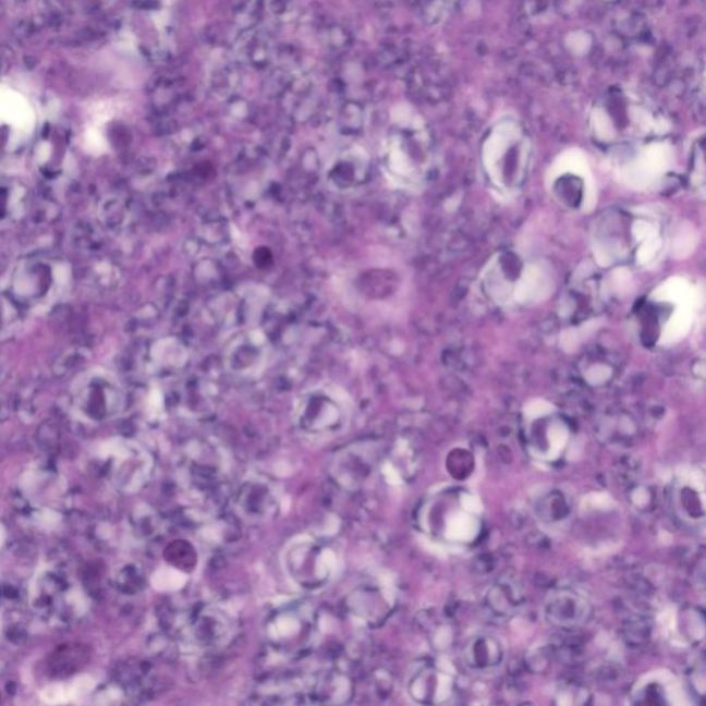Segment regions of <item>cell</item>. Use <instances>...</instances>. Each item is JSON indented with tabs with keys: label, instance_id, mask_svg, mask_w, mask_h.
<instances>
[{
	"label": "cell",
	"instance_id": "1",
	"mask_svg": "<svg viewBox=\"0 0 706 706\" xmlns=\"http://www.w3.org/2000/svg\"><path fill=\"white\" fill-rule=\"evenodd\" d=\"M175 472L179 485L191 502L210 506L224 490L230 464L217 445L194 440L176 453Z\"/></svg>",
	"mask_w": 706,
	"mask_h": 706
},
{
	"label": "cell",
	"instance_id": "2",
	"mask_svg": "<svg viewBox=\"0 0 706 706\" xmlns=\"http://www.w3.org/2000/svg\"><path fill=\"white\" fill-rule=\"evenodd\" d=\"M282 565L285 577L295 588L319 592L333 583L339 574L341 555L329 539L305 534L285 545Z\"/></svg>",
	"mask_w": 706,
	"mask_h": 706
},
{
	"label": "cell",
	"instance_id": "3",
	"mask_svg": "<svg viewBox=\"0 0 706 706\" xmlns=\"http://www.w3.org/2000/svg\"><path fill=\"white\" fill-rule=\"evenodd\" d=\"M263 633L268 650L273 656L299 657L308 652L318 638V616L306 601H283L268 611Z\"/></svg>",
	"mask_w": 706,
	"mask_h": 706
},
{
	"label": "cell",
	"instance_id": "4",
	"mask_svg": "<svg viewBox=\"0 0 706 706\" xmlns=\"http://www.w3.org/2000/svg\"><path fill=\"white\" fill-rule=\"evenodd\" d=\"M351 404L339 389L320 387L301 394L295 402L294 424L306 439L324 440L344 433Z\"/></svg>",
	"mask_w": 706,
	"mask_h": 706
},
{
	"label": "cell",
	"instance_id": "5",
	"mask_svg": "<svg viewBox=\"0 0 706 706\" xmlns=\"http://www.w3.org/2000/svg\"><path fill=\"white\" fill-rule=\"evenodd\" d=\"M31 606L45 620L69 624L86 611V599L74 575L51 565L35 575Z\"/></svg>",
	"mask_w": 706,
	"mask_h": 706
},
{
	"label": "cell",
	"instance_id": "6",
	"mask_svg": "<svg viewBox=\"0 0 706 706\" xmlns=\"http://www.w3.org/2000/svg\"><path fill=\"white\" fill-rule=\"evenodd\" d=\"M95 457L100 475L119 490H142L153 476V455L136 441L108 440L96 450Z\"/></svg>",
	"mask_w": 706,
	"mask_h": 706
},
{
	"label": "cell",
	"instance_id": "7",
	"mask_svg": "<svg viewBox=\"0 0 706 706\" xmlns=\"http://www.w3.org/2000/svg\"><path fill=\"white\" fill-rule=\"evenodd\" d=\"M235 631V618L230 611L218 605L205 604L185 612L176 633L186 650L206 653L226 647Z\"/></svg>",
	"mask_w": 706,
	"mask_h": 706
},
{
	"label": "cell",
	"instance_id": "8",
	"mask_svg": "<svg viewBox=\"0 0 706 706\" xmlns=\"http://www.w3.org/2000/svg\"><path fill=\"white\" fill-rule=\"evenodd\" d=\"M65 277V268L53 258H25L15 268L10 294L21 306L46 305L60 294Z\"/></svg>",
	"mask_w": 706,
	"mask_h": 706
},
{
	"label": "cell",
	"instance_id": "9",
	"mask_svg": "<svg viewBox=\"0 0 706 706\" xmlns=\"http://www.w3.org/2000/svg\"><path fill=\"white\" fill-rule=\"evenodd\" d=\"M124 392L115 378L104 372H92L76 382L72 407L77 417L90 424H102L118 417L124 407Z\"/></svg>",
	"mask_w": 706,
	"mask_h": 706
},
{
	"label": "cell",
	"instance_id": "10",
	"mask_svg": "<svg viewBox=\"0 0 706 706\" xmlns=\"http://www.w3.org/2000/svg\"><path fill=\"white\" fill-rule=\"evenodd\" d=\"M236 515L247 523L272 521L283 506V492L277 482L265 475H247L232 498Z\"/></svg>",
	"mask_w": 706,
	"mask_h": 706
},
{
	"label": "cell",
	"instance_id": "11",
	"mask_svg": "<svg viewBox=\"0 0 706 706\" xmlns=\"http://www.w3.org/2000/svg\"><path fill=\"white\" fill-rule=\"evenodd\" d=\"M459 508L453 511L443 513L435 512L424 507L422 518H440L436 521L422 523L424 532L430 536H441L450 543H471L477 537L480 530L479 518L475 508V498L472 496H462Z\"/></svg>",
	"mask_w": 706,
	"mask_h": 706
},
{
	"label": "cell",
	"instance_id": "12",
	"mask_svg": "<svg viewBox=\"0 0 706 706\" xmlns=\"http://www.w3.org/2000/svg\"><path fill=\"white\" fill-rule=\"evenodd\" d=\"M545 617L562 630H575L588 622L592 605L588 596L575 586H559L545 599Z\"/></svg>",
	"mask_w": 706,
	"mask_h": 706
},
{
	"label": "cell",
	"instance_id": "13",
	"mask_svg": "<svg viewBox=\"0 0 706 706\" xmlns=\"http://www.w3.org/2000/svg\"><path fill=\"white\" fill-rule=\"evenodd\" d=\"M672 163V150L667 144L647 145L635 160L621 171L622 180L633 190H647L666 174Z\"/></svg>",
	"mask_w": 706,
	"mask_h": 706
},
{
	"label": "cell",
	"instance_id": "14",
	"mask_svg": "<svg viewBox=\"0 0 706 706\" xmlns=\"http://www.w3.org/2000/svg\"><path fill=\"white\" fill-rule=\"evenodd\" d=\"M454 692V679L443 669L425 664L412 673L407 682L410 698L418 704L446 703Z\"/></svg>",
	"mask_w": 706,
	"mask_h": 706
},
{
	"label": "cell",
	"instance_id": "15",
	"mask_svg": "<svg viewBox=\"0 0 706 706\" xmlns=\"http://www.w3.org/2000/svg\"><path fill=\"white\" fill-rule=\"evenodd\" d=\"M348 610L362 624L373 625L386 620L392 609L393 598L380 584L370 583L357 586L346 601Z\"/></svg>",
	"mask_w": 706,
	"mask_h": 706
},
{
	"label": "cell",
	"instance_id": "16",
	"mask_svg": "<svg viewBox=\"0 0 706 706\" xmlns=\"http://www.w3.org/2000/svg\"><path fill=\"white\" fill-rule=\"evenodd\" d=\"M374 453L365 446H353L341 451L333 462V476L348 490L361 489L373 474Z\"/></svg>",
	"mask_w": 706,
	"mask_h": 706
},
{
	"label": "cell",
	"instance_id": "17",
	"mask_svg": "<svg viewBox=\"0 0 706 706\" xmlns=\"http://www.w3.org/2000/svg\"><path fill=\"white\" fill-rule=\"evenodd\" d=\"M552 273L547 264H532L519 278L513 295L519 304H538L552 293Z\"/></svg>",
	"mask_w": 706,
	"mask_h": 706
},
{
	"label": "cell",
	"instance_id": "18",
	"mask_svg": "<svg viewBox=\"0 0 706 706\" xmlns=\"http://www.w3.org/2000/svg\"><path fill=\"white\" fill-rule=\"evenodd\" d=\"M464 657L466 664L475 671H490L500 666L503 658V648L498 638L490 635L472 637L466 643Z\"/></svg>",
	"mask_w": 706,
	"mask_h": 706
},
{
	"label": "cell",
	"instance_id": "19",
	"mask_svg": "<svg viewBox=\"0 0 706 706\" xmlns=\"http://www.w3.org/2000/svg\"><path fill=\"white\" fill-rule=\"evenodd\" d=\"M568 173L581 176L584 180L586 188L596 192L595 180L592 176L588 160H586L585 155L581 150L570 149L560 155L557 162L549 170L548 183H552L558 176Z\"/></svg>",
	"mask_w": 706,
	"mask_h": 706
},
{
	"label": "cell",
	"instance_id": "20",
	"mask_svg": "<svg viewBox=\"0 0 706 706\" xmlns=\"http://www.w3.org/2000/svg\"><path fill=\"white\" fill-rule=\"evenodd\" d=\"M522 592L511 581L498 583L487 592L486 601L491 611L497 616H512L522 605Z\"/></svg>",
	"mask_w": 706,
	"mask_h": 706
},
{
	"label": "cell",
	"instance_id": "21",
	"mask_svg": "<svg viewBox=\"0 0 706 706\" xmlns=\"http://www.w3.org/2000/svg\"><path fill=\"white\" fill-rule=\"evenodd\" d=\"M653 297L658 301H664V303L687 305L695 308L698 305L699 293L686 279L672 278L659 285L656 292H654Z\"/></svg>",
	"mask_w": 706,
	"mask_h": 706
},
{
	"label": "cell",
	"instance_id": "22",
	"mask_svg": "<svg viewBox=\"0 0 706 706\" xmlns=\"http://www.w3.org/2000/svg\"><path fill=\"white\" fill-rule=\"evenodd\" d=\"M678 490V502L680 510L692 521L704 518V486L703 483H695L694 477L684 476L680 482Z\"/></svg>",
	"mask_w": 706,
	"mask_h": 706
},
{
	"label": "cell",
	"instance_id": "23",
	"mask_svg": "<svg viewBox=\"0 0 706 706\" xmlns=\"http://www.w3.org/2000/svg\"><path fill=\"white\" fill-rule=\"evenodd\" d=\"M694 324V308L687 305H678L677 311L664 326L659 344L672 345L684 339L692 330Z\"/></svg>",
	"mask_w": 706,
	"mask_h": 706
},
{
	"label": "cell",
	"instance_id": "24",
	"mask_svg": "<svg viewBox=\"0 0 706 706\" xmlns=\"http://www.w3.org/2000/svg\"><path fill=\"white\" fill-rule=\"evenodd\" d=\"M25 205L23 186L12 180L0 179V221L19 216Z\"/></svg>",
	"mask_w": 706,
	"mask_h": 706
},
{
	"label": "cell",
	"instance_id": "25",
	"mask_svg": "<svg viewBox=\"0 0 706 706\" xmlns=\"http://www.w3.org/2000/svg\"><path fill=\"white\" fill-rule=\"evenodd\" d=\"M23 324V306L10 293H0V340L17 333Z\"/></svg>",
	"mask_w": 706,
	"mask_h": 706
},
{
	"label": "cell",
	"instance_id": "26",
	"mask_svg": "<svg viewBox=\"0 0 706 706\" xmlns=\"http://www.w3.org/2000/svg\"><path fill=\"white\" fill-rule=\"evenodd\" d=\"M538 516L545 522H558L569 513V503L562 495H549L545 500L539 501Z\"/></svg>",
	"mask_w": 706,
	"mask_h": 706
},
{
	"label": "cell",
	"instance_id": "27",
	"mask_svg": "<svg viewBox=\"0 0 706 706\" xmlns=\"http://www.w3.org/2000/svg\"><path fill=\"white\" fill-rule=\"evenodd\" d=\"M595 329H598V321L592 320L579 327V329L565 330L562 339H560V344H562L564 351H575L581 344V341L586 339V336L594 333Z\"/></svg>",
	"mask_w": 706,
	"mask_h": 706
},
{
	"label": "cell",
	"instance_id": "28",
	"mask_svg": "<svg viewBox=\"0 0 706 706\" xmlns=\"http://www.w3.org/2000/svg\"><path fill=\"white\" fill-rule=\"evenodd\" d=\"M662 248V239L661 235H659V232L653 233L652 236H648L645 239V241L641 242V246H638L637 251V264L643 265V267H646V265H650L654 259L658 257L659 252H661Z\"/></svg>",
	"mask_w": 706,
	"mask_h": 706
},
{
	"label": "cell",
	"instance_id": "29",
	"mask_svg": "<svg viewBox=\"0 0 706 706\" xmlns=\"http://www.w3.org/2000/svg\"><path fill=\"white\" fill-rule=\"evenodd\" d=\"M695 245H697V235H695V231L693 228L683 227L682 231H680L677 238H674V256L678 258L687 257L689 254L694 252Z\"/></svg>",
	"mask_w": 706,
	"mask_h": 706
},
{
	"label": "cell",
	"instance_id": "30",
	"mask_svg": "<svg viewBox=\"0 0 706 706\" xmlns=\"http://www.w3.org/2000/svg\"><path fill=\"white\" fill-rule=\"evenodd\" d=\"M680 624H682V628H686V635L690 641L697 642L704 637V618L698 614L697 610L684 611L680 617Z\"/></svg>",
	"mask_w": 706,
	"mask_h": 706
},
{
	"label": "cell",
	"instance_id": "31",
	"mask_svg": "<svg viewBox=\"0 0 706 706\" xmlns=\"http://www.w3.org/2000/svg\"><path fill=\"white\" fill-rule=\"evenodd\" d=\"M653 500L654 492L645 485H638L631 491V501L637 510H646V508L652 506Z\"/></svg>",
	"mask_w": 706,
	"mask_h": 706
},
{
	"label": "cell",
	"instance_id": "32",
	"mask_svg": "<svg viewBox=\"0 0 706 706\" xmlns=\"http://www.w3.org/2000/svg\"><path fill=\"white\" fill-rule=\"evenodd\" d=\"M611 376V370L609 367L604 365H596L591 367L585 374L586 381L592 384V386H600V384L609 380Z\"/></svg>",
	"mask_w": 706,
	"mask_h": 706
},
{
	"label": "cell",
	"instance_id": "33",
	"mask_svg": "<svg viewBox=\"0 0 706 706\" xmlns=\"http://www.w3.org/2000/svg\"><path fill=\"white\" fill-rule=\"evenodd\" d=\"M553 412L552 404L544 401H536L527 404L526 415L530 419H537L545 417Z\"/></svg>",
	"mask_w": 706,
	"mask_h": 706
},
{
	"label": "cell",
	"instance_id": "34",
	"mask_svg": "<svg viewBox=\"0 0 706 706\" xmlns=\"http://www.w3.org/2000/svg\"><path fill=\"white\" fill-rule=\"evenodd\" d=\"M3 537H4L3 527L0 526V545H2Z\"/></svg>",
	"mask_w": 706,
	"mask_h": 706
}]
</instances>
